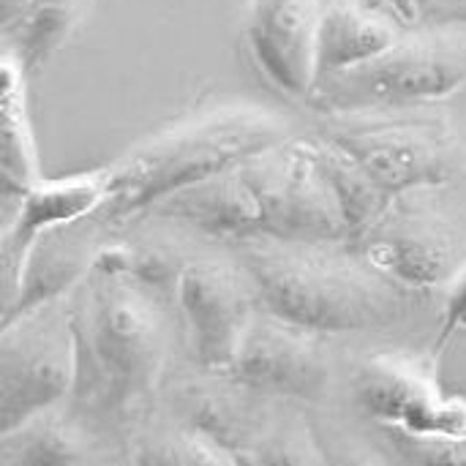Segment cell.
<instances>
[{"instance_id": "cell-17", "label": "cell", "mask_w": 466, "mask_h": 466, "mask_svg": "<svg viewBox=\"0 0 466 466\" xmlns=\"http://www.w3.org/2000/svg\"><path fill=\"white\" fill-rule=\"evenodd\" d=\"M0 461L14 464H85L93 461V440L85 423L66 410L57 407L35 415L16 431L0 437Z\"/></svg>"}, {"instance_id": "cell-16", "label": "cell", "mask_w": 466, "mask_h": 466, "mask_svg": "<svg viewBox=\"0 0 466 466\" xmlns=\"http://www.w3.org/2000/svg\"><path fill=\"white\" fill-rule=\"evenodd\" d=\"M27 71L5 49L3 57V197L16 199L44 180L27 112Z\"/></svg>"}, {"instance_id": "cell-4", "label": "cell", "mask_w": 466, "mask_h": 466, "mask_svg": "<svg viewBox=\"0 0 466 466\" xmlns=\"http://www.w3.org/2000/svg\"><path fill=\"white\" fill-rule=\"evenodd\" d=\"M281 139H287V126L259 104L224 101L197 109L145 137L109 164V197L96 218L123 221L147 213L167 197Z\"/></svg>"}, {"instance_id": "cell-14", "label": "cell", "mask_w": 466, "mask_h": 466, "mask_svg": "<svg viewBox=\"0 0 466 466\" xmlns=\"http://www.w3.org/2000/svg\"><path fill=\"white\" fill-rule=\"evenodd\" d=\"M101 246L87 227L71 224L41 235L27 251L5 298L3 325L74 292L87 276Z\"/></svg>"}, {"instance_id": "cell-1", "label": "cell", "mask_w": 466, "mask_h": 466, "mask_svg": "<svg viewBox=\"0 0 466 466\" xmlns=\"http://www.w3.org/2000/svg\"><path fill=\"white\" fill-rule=\"evenodd\" d=\"M74 388L68 410L90 429H128L156 396L169 333L161 292L128 262V246H101L68 295Z\"/></svg>"}, {"instance_id": "cell-15", "label": "cell", "mask_w": 466, "mask_h": 466, "mask_svg": "<svg viewBox=\"0 0 466 466\" xmlns=\"http://www.w3.org/2000/svg\"><path fill=\"white\" fill-rule=\"evenodd\" d=\"M404 30L407 27H401L390 14L366 0L325 3L317 49V82L377 57L380 52L393 46L404 35Z\"/></svg>"}, {"instance_id": "cell-2", "label": "cell", "mask_w": 466, "mask_h": 466, "mask_svg": "<svg viewBox=\"0 0 466 466\" xmlns=\"http://www.w3.org/2000/svg\"><path fill=\"white\" fill-rule=\"evenodd\" d=\"M156 218L210 238L347 243L350 224L311 139H281L156 208Z\"/></svg>"}, {"instance_id": "cell-10", "label": "cell", "mask_w": 466, "mask_h": 466, "mask_svg": "<svg viewBox=\"0 0 466 466\" xmlns=\"http://www.w3.org/2000/svg\"><path fill=\"white\" fill-rule=\"evenodd\" d=\"M358 410L380 426L420 434H466V401L448 399L434 377V358L371 355L352 380Z\"/></svg>"}, {"instance_id": "cell-12", "label": "cell", "mask_w": 466, "mask_h": 466, "mask_svg": "<svg viewBox=\"0 0 466 466\" xmlns=\"http://www.w3.org/2000/svg\"><path fill=\"white\" fill-rule=\"evenodd\" d=\"M325 0H248L243 35L257 71L289 98H311Z\"/></svg>"}, {"instance_id": "cell-9", "label": "cell", "mask_w": 466, "mask_h": 466, "mask_svg": "<svg viewBox=\"0 0 466 466\" xmlns=\"http://www.w3.org/2000/svg\"><path fill=\"white\" fill-rule=\"evenodd\" d=\"M224 377L262 399L317 404L330 390L333 366L322 333L257 311Z\"/></svg>"}, {"instance_id": "cell-7", "label": "cell", "mask_w": 466, "mask_h": 466, "mask_svg": "<svg viewBox=\"0 0 466 466\" xmlns=\"http://www.w3.org/2000/svg\"><path fill=\"white\" fill-rule=\"evenodd\" d=\"M74 388V336L68 295L8 325L0 336V437L68 401Z\"/></svg>"}, {"instance_id": "cell-6", "label": "cell", "mask_w": 466, "mask_h": 466, "mask_svg": "<svg viewBox=\"0 0 466 466\" xmlns=\"http://www.w3.org/2000/svg\"><path fill=\"white\" fill-rule=\"evenodd\" d=\"M319 134L390 197L448 186L459 169L451 128L431 117L388 115V109L325 115Z\"/></svg>"}, {"instance_id": "cell-22", "label": "cell", "mask_w": 466, "mask_h": 466, "mask_svg": "<svg viewBox=\"0 0 466 466\" xmlns=\"http://www.w3.org/2000/svg\"><path fill=\"white\" fill-rule=\"evenodd\" d=\"M366 3H371L380 11L390 14L401 27L410 30V27L423 25V19H426V14H429L434 0H366Z\"/></svg>"}, {"instance_id": "cell-18", "label": "cell", "mask_w": 466, "mask_h": 466, "mask_svg": "<svg viewBox=\"0 0 466 466\" xmlns=\"http://www.w3.org/2000/svg\"><path fill=\"white\" fill-rule=\"evenodd\" d=\"M85 0H25L8 19H3L8 52L35 74L66 44L68 33L82 16Z\"/></svg>"}, {"instance_id": "cell-23", "label": "cell", "mask_w": 466, "mask_h": 466, "mask_svg": "<svg viewBox=\"0 0 466 466\" xmlns=\"http://www.w3.org/2000/svg\"><path fill=\"white\" fill-rule=\"evenodd\" d=\"M423 25L466 27V0H434Z\"/></svg>"}, {"instance_id": "cell-21", "label": "cell", "mask_w": 466, "mask_h": 466, "mask_svg": "<svg viewBox=\"0 0 466 466\" xmlns=\"http://www.w3.org/2000/svg\"><path fill=\"white\" fill-rule=\"evenodd\" d=\"M461 330H466V262L456 268V273L445 284V298H442V311H440L431 358L437 360L448 350L453 336H459Z\"/></svg>"}, {"instance_id": "cell-8", "label": "cell", "mask_w": 466, "mask_h": 466, "mask_svg": "<svg viewBox=\"0 0 466 466\" xmlns=\"http://www.w3.org/2000/svg\"><path fill=\"white\" fill-rule=\"evenodd\" d=\"M172 298L183 319L191 360L205 374L224 377L259 311L251 276L243 265L188 259L180 265Z\"/></svg>"}, {"instance_id": "cell-5", "label": "cell", "mask_w": 466, "mask_h": 466, "mask_svg": "<svg viewBox=\"0 0 466 466\" xmlns=\"http://www.w3.org/2000/svg\"><path fill=\"white\" fill-rule=\"evenodd\" d=\"M466 87V27L418 25L377 57L325 76L311 93L322 115L412 109Z\"/></svg>"}, {"instance_id": "cell-19", "label": "cell", "mask_w": 466, "mask_h": 466, "mask_svg": "<svg viewBox=\"0 0 466 466\" xmlns=\"http://www.w3.org/2000/svg\"><path fill=\"white\" fill-rule=\"evenodd\" d=\"M139 448L134 456L139 464H238L229 451L194 426H183Z\"/></svg>"}, {"instance_id": "cell-3", "label": "cell", "mask_w": 466, "mask_h": 466, "mask_svg": "<svg viewBox=\"0 0 466 466\" xmlns=\"http://www.w3.org/2000/svg\"><path fill=\"white\" fill-rule=\"evenodd\" d=\"M240 248L259 309L322 336L393 328L410 317L420 295L374 270L350 246L254 238Z\"/></svg>"}, {"instance_id": "cell-11", "label": "cell", "mask_w": 466, "mask_h": 466, "mask_svg": "<svg viewBox=\"0 0 466 466\" xmlns=\"http://www.w3.org/2000/svg\"><path fill=\"white\" fill-rule=\"evenodd\" d=\"M399 197L358 235L347 240L374 270L412 292L445 287L456 273L459 240L451 224L429 210L401 208Z\"/></svg>"}, {"instance_id": "cell-20", "label": "cell", "mask_w": 466, "mask_h": 466, "mask_svg": "<svg viewBox=\"0 0 466 466\" xmlns=\"http://www.w3.org/2000/svg\"><path fill=\"white\" fill-rule=\"evenodd\" d=\"M385 442L404 461L418 464H466V434H420L396 426H380Z\"/></svg>"}, {"instance_id": "cell-13", "label": "cell", "mask_w": 466, "mask_h": 466, "mask_svg": "<svg viewBox=\"0 0 466 466\" xmlns=\"http://www.w3.org/2000/svg\"><path fill=\"white\" fill-rule=\"evenodd\" d=\"M109 197V167L68 175V177H44L16 197L14 216H5L3 232V262H5V287L11 289L27 251L33 243L60 227H71L104 208Z\"/></svg>"}]
</instances>
